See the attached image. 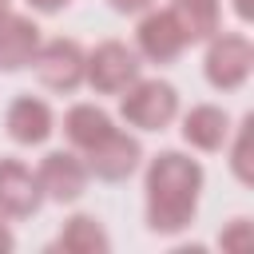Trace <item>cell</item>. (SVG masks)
Masks as SVG:
<instances>
[{"label":"cell","instance_id":"1","mask_svg":"<svg viewBox=\"0 0 254 254\" xmlns=\"http://www.w3.org/2000/svg\"><path fill=\"white\" fill-rule=\"evenodd\" d=\"M147 226L155 234H179L194 222L202 194V167L183 151H159L147 163Z\"/></svg>","mask_w":254,"mask_h":254},{"label":"cell","instance_id":"2","mask_svg":"<svg viewBox=\"0 0 254 254\" xmlns=\"http://www.w3.org/2000/svg\"><path fill=\"white\" fill-rule=\"evenodd\" d=\"M202 71H206V83L218 87V91H238L250 71H254V44L242 36V32H214L206 40V56H202Z\"/></svg>","mask_w":254,"mask_h":254},{"label":"cell","instance_id":"3","mask_svg":"<svg viewBox=\"0 0 254 254\" xmlns=\"http://www.w3.org/2000/svg\"><path fill=\"white\" fill-rule=\"evenodd\" d=\"M119 115L127 119V127L139 131H163L175 115H179V91L167 79H135L123 99H119Z\"/></svg>","mask_w":254,"mask_h":254},{"label":"cell","instance_id":"4","mask_svg":"<svg viewBox=\"0 0 254 254\" xmlns=\"http://www.w3.org/2000/svg\"><path fill=\"white\" fill-rule=\"evenodd\" d=\"M139 52L127 48L123 40H103L95 52L83 60V83L99 95H123L139 79Z\"/></svg>","mask_w":254,"mask_h":254},{"label":"cell","instance_id":"5","mask_svg":"<svg viewBox=\"0 0 254 254\" xmlns=\"http://www.w3.org/2000/svg\"><path fill=\"white\" fill-rule=\"evenodd\" d=\"M83 60H87V52L75 44V40H40V48H36V56H32V67H36V75H40V83L44 87H52V91H75L79 83H83Z\"/></svg>","mask_w":254,"mask_h":254},{"label":"cell","instance_id":"6","mask_svg":"<svg viewBox=\"0 0 254 254\" xmlns=\"http://www.w3.org/2000/svg\"><path fill=\"white\" fill-rule=\"evenodd\" d=\"M139 159H143L139 139L127 135V131H119V127H115L111 135H103L95 147L83 151L87 175H95V179H103V183H123V179H131V175L139 171Z\"/></svg>","mask_w":254,"mask_h":254},{"label":"cell","instance_id":"7","mask_svg":"<svg viewBox=\"0 0 254 254\" xmlns=\"http://www.w3.org/2000/svg\"><path fill=\"white\" fill-rule=\"evenodd\" d=\"M87 179L91 175H87L83 159L71 151H48L36 167V183H40L44 198H52V202H75L87 190Z\"/></svg>","mask_w":254,"mask_h":254},{"label":"cell","instance_id":"8","mask_svg":"<svg viewBox=\"0 0 254 254\" xmlns=\"http://www.w3.org/2000/svg\"><path fill=\"white\" fill-rule=\"evenodd\" d=\"M135 48H139V56L151 60V64H171V60L183 56L187 36H183V28L175 24L171 8H147V16L139 20V32H135Z\"/></svg>","mask_w":254,"mask_h":254},{"label":"cell","instance_id":"9","mask_svg":"<svg viewBox=\"0 0 254 254\" xmlns=\"http://www.w3.org/2000/svg\"><path fill=\"white\" fill-rule=\"evenodd\" d=\"M44 206L36 171L20 159H0V218H32Z\"/></svg>","mask_w":254,"mask_h":254},{"label":"cell","instance_id":"10","mask_svg":"<svg viewBox=\"0 0 254 254\" xmlns=\"http://www.w3.org/2000/svg\"><path fill=\"white\" fill-rule=\"evenodd\" d=\"M4 127L8 135L20 143V147H40L52 131H56V119H52V107L36 95H16L4 111Z\"/></svg>","mask_w":254,"mask_h":254},{"label":"cell","instance_id":"11","mask_svg":"<svg viewBox=\"0 0 254 254\" xmlns=\"http://www.w3.org/2000/svg\"><path fill=\"white\" fill-rule=\"evenodd\" d=\"M40 48V28L32 16L20 12H4L0 16V71H20L32 64Z\"/></svg>","mask_w":254,"mask_h":254},{"label":"cell","instance_id":"12","mask_svg":"<svg viewBox=\"0 0 254 254\" xmlns=\"http://www.w3.org/2000/svg\"><path fill=\"white\" fill-rule=\"evenodd\" d=\"M183 139L194 151H222L230 139V115L214 103H194L183 115Z\"/></svg>","mask_w":254,"mask_h":254},{"label":"cell","instance_id":"13","mask_svg":"<svg viewBox=\"0 0 254 254\" xmlns=\"http://www.w3.org/2000/svg\"><path fill=\"white\" fill-rule=\"evenodd\" d=\"M171 16L187 44H206L222 28V0H171Z\"/></svg>","mask_w":254,"mask_h":254},{"label":"cell","instance_id":"14","mask_svg":"<svg viewBox=\"0 0 254 254\" xmlns=\"http://www.w3.org/2000/svg\"><path fill=\"white\" fill-rule=\"evenodd\" d=\"M115 131V123H111V115L103 111V107H95V103H75L67 115H64V135H67V143L75 147V151H87V147H95L103 135H111Z\"/></svg>","mask_w":254,"mask_h":254},{"label":"cell","instance_id":"15","mask_svg":"<svg viewBox=\"0 0 254 254\" xmlns=\"http://www.w3.org/2000/svg\"><path fill=\"white\" fill-rule=\"evenodd\" d=\"M56 246L67 250V254H107V250H111V238H107V230H103L99 218H91V214H71V218L60 226Z\"/></svg>","mask_w":254,"mask_h":254},{"label":"cell","instance_id":"16","mask_svg":"<svg viewBox=\"0 0 254 254\" xmlns=\"http://www.w3.org/2000/svg\"><path fill=\"white\" fill-rule=\"evenodd\" d=\"M250 127H254V115H246L238 123V139L230 147V171L238 175V183H254V171H250Z\"/></svg>","mask_w":254,"mask_h":254},{"label":"cell","instance_id":"17","mask_svg":"<svg viewBox=\"0 0 254 254\" xmlns=\"http://www.w3.org/2000/svg\"><path fill=\"white\" fill-rule=\"evenodd\" d=\"M218 242H222V250H246L250 246V222L246 218H234V226L226 234H218Z\"/></svg>","mask_w":254,"mask_h":254},{"label":"cell","instance_id":"18","mask_svg":"<svg viewBox=\"0 0 254 254\" xmlns=\"http://www.w3.org/2000/svg\"><path fill=\"white\" fill-rule=\"evenodd\" d=\"M115 12H127V16H135V12H147V8H155V0H107Z\"/></svg>","mask_w":254,"mask_h":254},{"label":"cell","instance_id":"19","mask_svg":"<svg viewBox=\"0 0 254 254\" xmlns=\"http://www.w3.org/2000/svg\"><path fill=\"white\" fill-rule=\"evenodd\" d=\"M71 0H28V8H36V12H44V16H52V12H64Z\"/></svg>","mask_w":254,"mask_h":254},{"label":"cell","instance_id":"20","mask_svg":"<svg viewBox=\"0 0 254 254\" xmlns=\"http://www.w3.org/2000/svg\"><path fill=\"white\" fill-rule=\"evenodd\" d=\"M12 246H16V238H12V230H8V222L0 218V254H8Z\"/></svg>","mask_w":254,"mask_h":254},{"label":"cell","instance_id":"21","mask_svg":"<svg viewBox=\"0 0 254 254\" xmlns=\"http://www.w3.org/2000/svg\"><path fill=\"white\" fill-rule=\"evenodd\" d=\"M234 12H238V20H254V4L250 0H234Z\"/></svg>","mask_w":254,"mask_h":254},{"label":"cell","instance_id":"22","mask_svg":"<svg viewBox=\"0 0 254 254\" xmlns=\"http://www.w3.org/2000/svg\"><path fill=\"white\" fill-rule=\"evenodd\" d=\"M4 12H12V0H0V16H4Z\"/></svg>","mask_w":254,"mask_h":254}]
</instances>
